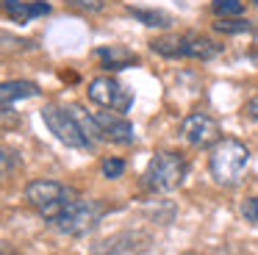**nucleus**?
I'll list each match as a JSON object with an SVG mask.
<instances>
[{
  "mask_svg": "<svg viewBox=\"0 0 258 255\" xmlns=\"http://www.w3.org/2000/svg\"><path fill=\"white\" fill-rule=\"evenodd\" d=\"M211 11L219 20H225V17H241L244 0H211Z\"/></svg>",
  "mask_w": 258,
  "mask_h": 255,
  "instance_id": "2eb2a0df",
  "label": "nucleus"
},
{
  "mask_svg": "<svg viewBox=\"0 0 258 255\" xmlns=\"http://www.w3.org/2000/svg\"><path fill=\"white\" fill-rule=\"evenodd\" d=\"M0 255H17V249H14L9 241H0Z\"/></svg>",
  "mask_w": 258,
  "mask_h": 255,
  "instance_id": "412c9836",
  "label": "nucleus"
},
{
  "mask_svg": "<svg viewBox=\"0 0 258 255\" xmlns=\"http://www.w3.org/2000/svg\"><path fill=\"white\" fill-rule=\"evenodd\" d=\"M75 197H78V194L70 186H64V183H58V180H47V177L31 180L28 186H25V203H28L42 219L50 222V225L70 208V203H73Z\"/></svg>",
  "mask_w": 258,
  "mask_h": 255,
  "instance_id": "7ed1b4c3",
  "label": "nucleus"
},
{
  "mask_svg": "<svg viewBox=\"0 0 258 255\" xmlns=\"http://www.w3.org/2000/svg\"><path fill=\"white\" fill-rule=\"evenodd\" d=\"M153 238L142 230H125V233H114V236L103 238L92 247L95 255H139L150 249Z\"/></svg>",
  "mask_w": 258,
  "mask_h": 255,
  "instance_id": "1a4fd4ad",
  "label": "nucleus"
},
{
  "mask_svg": "<svg viewBox=\"0 0 258 255\" xmlns=\"http://www.w3.org/2000/svg\"><path fill=\"white\" fill-rule=\"evenodd\" d=\"M106 216V203L92 197H75L70 203V208L53 222V227L67 236H86L89 230H95L100 225V219Z\"/></svg>",
  "mask_w": 258,
  "mask_h": 255,
  "instance_id": "39448f33",
  "label": "nucleus"
},
{
  "mask_svg": "<svg viewBox=\"0 0 258 255\" xmlns=\"http://www.w3.org/2000/svg\"><path fill=\"white\" fill-rule=\"evenodd\" d=\"M244 114L250 116V119L258 122V94H255V97H250V100L244 103Z\"/></svg>",
  "mask_w": 258,
  "mask_h": 255,
  "instance_id": "aec40b11",
  "label": "nucleus"
},
{
  "mask_svg": "<svg viewBox=\"0 0 258 255\" xmlns=\"http://www.w3.org/2000/svg\"><path fill=\"white\" fill-rule=\"evenodd\" d=\"M150 50L164 58H191V61H211L222 53V44L217 39L206 36L197 31L183 33H164L150 42Z\"/></svg>",
  "mask_w": 258,
  "mask_h": 255,
  "instance_id": "f03ea898",
  "label": "nucleus"
},
{
  "mask_svg": "<svg viewBox=\"0 0 258 255\" xmlns=\"http://www.w3.org/2000/svg\"><path fill=\"white\" fill-rule=\"evenodd\" d=\"M64 3L78 9V11H84V14H100V11L106 9V0H64Z\"/></svg>",
  "mask_w": 258,
  "mask_h": 255,
  "instance_id": "6ab92c4d",
  "label": "nucleus"
},
{
  "mask_svg": "<svg viewBox=\"0 0 258 255\" xmlns=\"http://www.w3.org/2000/svg\"><path fill=\"white\" fill-rule=\"evenodd\" d=\"M95 58L100 61L103 70H128V67L139 64V55L134 53V50H128L125 44H103V47L95 50Z\"/></svg>",
  "mask_w": 258,
  "mask_h": 255,
  "instance_id": "f8f14e48",
  "label": "nucleus"
},
{
  "mask_svg": "<svg viewBox=\"0 0 258 255\" xmlns=\"http://www.w3.org/2000/svg\"><path fill=\"white\" fill-rule=\"evenodd\" d=\"M247 166H250V147L233 136H222L208 153V172L219 186L241 183Z\"/></svg>",
  "mask_w": 258,
  "mask_h": 255,
  "instance_id": "f257e3e1",
  "label": "nucleus"
},
{
  "mask_svg": "<svg viewBox=\"0 0 258 255\" xmlns=\"http://www.w3.org/2000/svg\"><path fill=\"white\" fill-rule=\"evenodd\" d=\"M180 136L183 142H189L191 147H214L222 139V128L206 111H195L180 122Z\"/></svg>",
  "mask_w": 258,
  "mask_h": 255,
  "instance_id": "6e6552de",
  "label": "nucleus"
},
{
  "mask_svg": "<svg viewBox=\"0 0 258 255\" xmlns=\"http://www.w3.org/2000/svg\"><path fill=\"white\" fill-rule=\"evenodd\" d=\"M214 28L222 33H247V31H252V22L241 20V17H225V20L214 22Z\"/></svg>",
  "mask_w": 258,
  "mask_h": 255,
  "instance_id": "dca6fc26",
  "label": "nucleus"
},
{
  "mask_svg": "<svg viewBox=\"0 0 258 255\" xmlns=\"http://www.w3.org/2000/svg\"><path fill=\"white\" fill-rule=\"evenodd\" d=\"M42 122H45L47 131H50L61 144H67V147H75V150L95 147V144L86 139V133L81 131L78 119L73 116V111H70L67 105H53V103L45 105V108H42Z\"/></svg>",
  "mask_w": 258,
  "mask_h": 255,
  "instance_id": "423d86ee",
  "label": "nucleus"
},
{
  "mask_svg": "<svg viewBox=\"0 0 258 255\" xmlns=\"http://www.w3.org/2000/svg\"><path fill=\"white\" fill-rule=\"evenodd\" d=\"M0 11L12 22L25 25V22L36 20V17L50 14V3H45V0H0Z\"/></svg>",
  "mask_w": 258,
  "mask_h": 255,
  "instance_id": "9b49d317",
  "label": "nucleus"
},
{
  "mask_svg": "<svg viewBox=\"0 0 258 255\" xmlns=\"http://www.w3.org/2000/svg\"><path fill=\"white\" fill-rule=\"evenodd\" d=\"M92 116H95L97 131H100V139H106L111 144H134L136 142V131L125 119V114L103 108V111H92Z\"/></svg>",
  "mask_w": 258,
  "mask_h": 255,
  "instance_id": "9d476101",
  "label": "nucleus"
},
{
  "mask_svg": "<svg viewBox=\"0 0 258 255\" xmlns=\"http://www.w3.org/2000/svg\"><path fill=\"white\" fill-rule=\"evenodd\" d=\"M128 14L134 20H139L147 28H169L172 25V17L167 11H156V9H128Z\"/></svg>",
  "mask_w": 258,
  "mask_h": 255,
  "instance_id": "4468645a",
  "label": "nucleus"
},
{
  "mask_svg": "<svg viewBox=\"0 0 258 255\" xmlns=\"http://www.w3.org/2000/svg\"><path fill=\"white\" fill-rule=\"evenodd\" d=\"M42 89L34 81H3L0 83V105H12L17 100H28V97H39Z\"/></svg>",
  "mask_w": 258,
  "mask_h": 255,
  "instance_id": "ddd939ff",
  "label": "nucleus"
},
{
  "mask_svg": "<svg viewBox=\"0 0 258 255\" xmlns=\"http://www.w3.org/2000/svg\"><path fill=\"white\" fill-rule=\"evenodd\" d=\"M186 172H189V164H186V158L180 153H175V150H158V153L147 161L145 183L153 192L167 194V192H175V188L183 186Z\"/></svg>",
  "mask_w": 258,
  "mask_h": 255,
  "instance_id": "20e7f679",
  "label": "nucleus"
},
{
  "mask_svg": "<svg viewBox=\"0 0 258 255\" xmlns=\"http://www.w3.org/2000/svg\"><path fill=\"white\" fill-rule=\"evenodd\" d=\"M183 255H195V252H183Z\"/></svg>",
  "mask_w": 258,
  "mask_h": 255,
  "instance_id": "4be33fe9",
  "label": "nucleus"
},
{
  "mask_svg": "<svg viewBox=\"0 0 258 255\" xmlns=\"http://www.w3.org/2000/svg\"><path fill=\"white\" fill-rule=\"evenodd\" d=\"M239 211H241V216H244L247 225L258 227V197H244L241 205H239Z\"/></svg>",
  "mask_w": 258,
  "mask_h": 255,
  "instance_id": "a211bd4d",
  "label": "nucleus"
},
{
  "mask_svg": "<svg viewBox=\"0 0 258 255\" xmlns=\"http://www.w3.org/2000/svg\"><path fill=\"white\" fill-rule=\"evenodd\" d=\"M86 94L95 105L100 108H108V111H117V114H128L131 105H134V94L125 83H119L117 78L111 75H97L89 81L86 86Z\"/></svg>",
  "mask_w": 258,
  "mask_h": 255,
  "instance_id": "0eeeda50",
  "label": "nucleus"
},
{
  "mask_svg": "<svg viewBox=\"0 0 258 255\" xmlns=\"http://www.w3.org/2000/svg\"><path fill=\"white\" fill-rule=\"evenodd\" d=\"M100 172H103V177H106V180H117V177L125 175V161L117 158V155H108V158H103Z\"/></svg>",
  "mask_w": 258,
  "mask_h": 255,
  "instance_id": "f3484780",
  "label": "nucleus"
},
{
  "mask_svg": "<svg viewBox=\"0 0 258 255\" xmlns=\"http://www.w3.org/2000/svg\"><path fill=\"white\" fill-rule=\"evenodd\" d=\"M252 3H258V0H252Z\"/></svg>",
  "mask_w": 258,
  "mask_h": 255,
  "instance_id": "5701e85b",
  "label": "nucleus"
}]
</instances>
